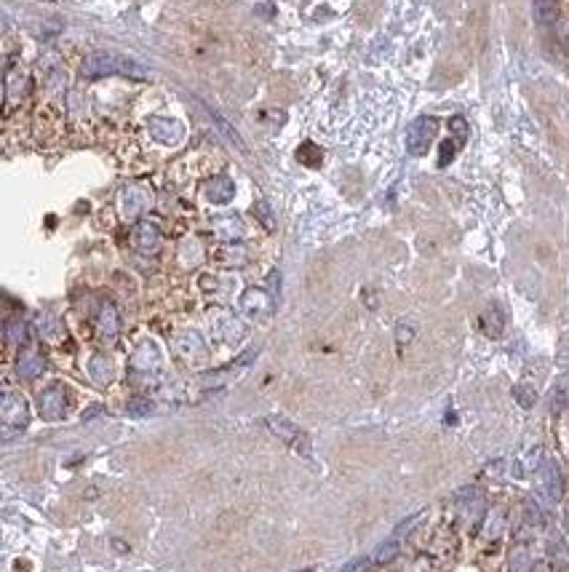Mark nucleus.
<instances>
[{
	"instance_id": "f257e3e1",
	"label": "nucleus",
	"mask_w": 569,
	"mask_h": 572,
	"mask_svg": "<svg viewBox=\"0 0 569 572\" xmlns=\"http://www.w3.org/2000/svg\"><path fill=\"white\" fill-rule=\"evenodd\" d=\"M83 75L86 78H104V75H128V78H137V80H148L150 70L137 62V59H128L121 56L115 51H97V54H89L83 59Z\"/></svg>"
},
{
	"instance_id": "f03ea898",
	"label": "nucleus",
	"mask_w": 569,
	"mask_h": 572,
	"mask_svg": "<svg viewBox=\"0 0 569 572\" xmlns=\"http://www.w3.org/2000/svg\"><path fill=\"white\" fill-rule=\"evenodd\" d=\"M152 203V193L145 185H128L121 193V214L124 220H139Z\"/></svg>"
},
{
	"instance_id": "7ed1b4c3",
	"label": "nucleus",
	"mask_w": 569,
	"mask_h": 572,
	"mask_svg": "<svg viewBox=\"0 0 569 572\" xmlns=\"http://www.w3.org/2000/svg\"><path fill=\"white\" fill-rule=\"evenodd\" d=\"M436 121L433 118H428V115H422V118H417L415 124L409 126V131H406V150L412 152V155H422L425 150L430 148V142H433V137H436Z\"/></svg>"
},
{
	"instance_id": "20e7f679",
	"label": "nucleus",
	"mask_w": 569,
	"mask_h": 572,
	"mask_svg": "<svg viewBox=\"0 0 569 572\" xmlns=\"http://www.w3.org/2000/svg\"><path fill=\"white\" fill-rule=\"evenodd\" d=\"M38 409H40V417L43 420H62L65 412H67V398H65V391L62 385H49L40 396H38Z\"/></svg>"
},
{
	"instance_id": "39448f33",
	"label": "nucleus",
	"mask_w": 569,
	"mask_h": 572,
	"mask_svg": "<svg viewBox=\"0 0 569 572\" xmlns=\"http://www.w3.org/2000/svg\"><path fill=\"white\" fill-rule=\"evenodd\" d=\"M0 417H3L5 428H25L30 420L27 401L19 393H5L0 401Z\"/></svg>"
},
{
	"instance_id": "423d86ee",
	"label": "nucleus",
	"mask_w": 569,
	"mask_h": 572,
	"mask_svg": "<svg viewBox=\"0 0 569 572\" xmlns=\"http://www.w3.org/2000/svg\"><path fill=\"white\" fill-rule=\"evenodd\" d=\"M131 244H134V249L142 251V254H155L158 247H161V230L150 222L137 225L134 233H131Z\"/></svg>"
},
{
	"instance_id": "0eeeda50",
	"label": "nucleus",
	"mask_w": 569,
	"mask_h": 572,
	"mask_svg": "<svg viewBox=\"0 0 569 572\" xmlns=\"http://www.w3.org/2000/svg\"><path fill=\"white\" fill-rule=\"evenodd\" d=\"M241 310L246 313L248 319H259V316H268L272 310V299L268 292L262 289H248L241 297Z\"/></svg>"
},
{
	"instance_id": "6e6552de",
	"label": "nucleus",
	"mask_w": 569,
	"mask_h": 572,
	"mask_svg": "<svg viewBox=\"0 0 569 572\" xmlns=\"http://www.w3.org/2000/svg\"><path fill=\"white\" fill-rule=\"evenodd\" d=\"M150 134L163 142V145H176L182 139V124L179 121H172V118H150Z\"/></svg>"
},
{
	"instance_id": "1a4fd4ad",
	"label": "nucleus",
	"mask_w": 569,
	"mask_h": 572,
	"mask_svg": "<svg viewBox=\"0 0 569 572\" xmlns=\"http://www.w3.org/2000/svg\"><path fill=\"white\" fill-rule=\"evenodd\" d=\"M174 350L185 358V361H198V358H206V345L200 340V334L196 332H185L174 340Z\"/></svg>"
},
{
	"instance_id": "9d476101",
	"label": "nucleus",
	"mask_w": 569,
	"mask_h": 572,
	"mask_svg": "<svg viewBox=\"0 0 569 572\" xmlns=\"http://www.w3.org/2000/svg\"><path fill=\"white\" fill-rule=\"evenodd\" d=\"M233 196H235L233 179H227V176H214V179H209V185H206V198L211 201V203H227Z\"/></svg>"
},
{
	"instance_id": "9b49d317",
	"label": "nucleus",
	"mask_w": 569,
	"mask_h": 572,
	"mask_svg": "<svg viewBox=\"0 0 569 572\" xmlns=\"http://www.w3.org/2000/svg\"><path fill=\"white\" fill-rule=\"evenodd\" d=\"M97 326H100V334L104 340H115V334H118V329H121V321H118V310H115L113 302H104V305H102Z\"/></svg>"
},
{
	"instance_id": "f8f14e48",
	"label": "nucleus",
	"mask_w": 569,
	"mask_h": 572,
	"mask_svg": "<svg viewBox=\"0 0 569 572\" xmlns=\"http://www.w3.org/2000/svg\"><path fill=\"white\" fill-rule=\"evenodd\" d=\"M131 364H134V369H145V372L155 369V367L161 364L158 348H155L152 343H142L139 348L134 350V356H131Z\"/></svg>"
},
{
	"instance_id": "ddd939ff",
	"label": "nucleus",
	"mask_w": 569,
	"mask_h": 572,
	"mask_svg": "<svg viewBox=\"0 0 569 572\" xmlns=\"http://www.w3.org/2000/svg\"><path fill=\"white\" fill-rule=\"evenodd\" d=\"M43 369H46L43 356H38V353H32V350L19 356V364H16V372H19V377H25V380H35L38 374H43Z\"/></svg>"
},
{
	"instance_id": "4468645a",
	"label": "nucleus",
	"mask_w": 569,
	"mask_h": 572,
	"mask_svg": "<svg viewBox=\"0 0 569 572\" xmlns=\"http://www.w3.org/2000/svg\"><path fill=\"white\" fill-rule=\"evenodd\" d=\"M543 481H545V492L550 500H559L561 498V471L556 466V460H545V468H543Z\"/></svg>"
},
{
	"instance_id": "2eb2a0df",
	"label": "nucleus",
	"mask_w": 569,
	"mask_h": 572,
	"mask_svg": "<svg viewBox=\"0 0 569 572\" xmlns=\"http://www.w3.org/2000/svg\"><path fill=\"white\" fill-rule=\"evenodd\" d=\"M209 115L214 118V124H217V128H220V134H222V137L227 139V142H230V145H235V148L241 150V152H246V142L241 139V134L233 128V124L224 118L222 113H217L214 107H209Z\"/></svg>"
},
{
	"instance_id": "dca6fc26",
	"label": "nucleus",
	"mask_w": 569,
	"mask_h": 572,
	"mask_svg": "<svg viewBox=\"0 0 569 572\" xmlns=\"http://www.w3.org/2000/svg\"><path fill=\"white\" fill-rule=\"evenodd\" d=\"M502 326H505V316L500 310V305H489L481 316V329L489 334V337H500L502 334Z\"/></svg>"
},
{
	"instance_id": "f3484780",
	"label": "nucleus",
	"mask_w": 569,
	"mask_h": 572,
	"mask_svg": "<svg viewBox=\"0 0 569 572\" xmlns=\"http://www.w3.org/2000/svg\"><path fill=\"white\" fill-rule=\"evenodd\" d=\"M268 425H270L272 433H278V436H281L283 442H289V444H297V439H302V433L297 431V425H292L289 420H283V417H270Z\"/></svg>"
},
{
	"instance_id": "a211bd4d",
	"label": "nucleus",
	"mask_w": 569,
	"mask_h": 572,
	"mask_svg": "<svg viewBox=\"0 0 569 572\" xmlns=\"http://www.w3.org/2000/svg\"><path fill=\"white\" fill-rule=\"evenodd\" d=\"M89 374L94 377V382L107 385V382H110V377H113V367H110V361H107L104 356H94V358H91V364H89Z\"/></svg>"
},
{
	"instance_id": "6ab92c4d",
	"label": "nucleus",
	"mask_w": 569,
	"mask_h": 572,
	"mask_svg": "<svg viewBox=\"0 0 569 572\" xmlns=\"http://www.w3.org/2000/svg\"><path fill=\"white\" fill-rule=\"evenodd\" d=\"M535 22L537 25H553L556 22V16H559V8H556V3H550V0H535Z\"/></svg>"
},
{
	"instance_id": "aec40b11",
	"label": "nucleus",
	"mask_w": 569,
	"mask_h": 572,
	"mask_svg": "<svg viewBox=\"0 0 569 572\" xmlns=\"http://www.w3.org/2000/svg\"><path fill=\"white\" fill-rule=\"evenodd\" d=\"M214 230H217V236H220V238H238V236L244 233V227H241V222H238L235 217L217 220V222H214Z\"/></svg>"
},
{
	"instance_id": "412c9836",
	"label": "nucleus",
	"mask_w": 569,
	"mask_h": 572,
	"mask_svg": "<svg viewBox=\"0 0 569 572\" xmlns=\"http://www.w3.org/2000/svg\"><path fill=\"white\" fill-rule=\"evenodd\" d=\"M150 412H152V401H150V398H131L128 407H126V415L134 417V420L148 417Z\"/></svg>"
},
{
	"instance_id": "4be33fe9",
	"label": "nucleus",
	"mask_w": 569,
	"mask_h": 572,
	"mask_svg": "<svg viewBox=\"0 0 569 572\" xmlns=\"http://www.w3.org/2000/svg\"><path fill=\"white\" fill-rule=\"evenodd\" d=\"M5 337H8V343H25L27 323L22 319H11V321L5 323Z\"/></svg>"
},
{
	"instance_id": "5701e85b",
	"label": "nucleus",
	"mask_w": 569,
	"mask_h": 572,
	"mask_svg": "<svg viewBox=\"0 0 569 572\" xmlns=\"http://www.w3.org/2000/svg\"><path fill=\"white\" fill-rule=\"evenodd\" d=\"M513 396H516V401H519L524 409H532L537 404V391L532 385H516L513 388Z\"/></svg>"
},
{
	"instance_id": "b1692460",
	"label": "nucleus",
	"mask_w": 569,
	"mask_h": 572,
	"mask_svg": "<svg viewBox=\"0 0 569 572\" xmlns=\"http://www.w3.org/2000/svg\"><path fill=\"white\" fill-rule=\"evenodd\" d=\"M398 553V540L393 538V540H388V543H382V546L374 551V556H371V562H377V564H385V562H391L393 556Z\"/></svg>"
},
{
	"instance_id": "393cba45",
	"label": "nucleus",
	"mask_w": 569,
	"mask_h": 572,
	"mask_svg": "<svg viewBox=\"0 0 569 572\" xmlns=\"http://www.w3.org/2000/svg\"><path fill=\"white\" fill-rule=\"evenodd\" d=\"M254 214L265 222L268 230H272V217H270V206H268V203H257V206H254Z\"/></svg>"
},
{
	"instance_id": "a878e982",
	"label": "nucleus",
	"mask_w": 569,
	"mask_h": 572,
	"mask_svg": "<svg viewBox=\"0 0 569 572\" xmlns=\"http://www.w3.org/2000/svg\"><path fill=\"white\" fill-rule=\"evenodd\" d=\"M40 329H43V334H46V337H59V334H62L59 323L54 321V319H49V316H46V319H40Z\"/></svg>"
},
{
	"instance_id": "bb28decb",
	"label": "nucleus",
	"mask_w": 569,
	"mask_h": 572,
	"mask_svg": "<svg viewBox=\"0 0 569 572\" xmlns=\"http://www.w3.org/2000/svg\"><path fill=\"white\" fill-rule=\"evenodd\" d=\"M452 155H454V145H452V142H444V145H441V158H439V163L446 166V163L452 161Z\"/></svg>"
},
{
	"instance_id": "cd10ccee",
	"label": "nucleus",
	"mask_w": 569,
	"mask_h": 572,
	"mask_svg": "<svg viewBox=\"0 0 569 572\" xmlns=\"http://www.w3.org/2000/svg\"><path fill=\"white\" fill-rule=\"evenodd\" d=\"M452 131H454L457 137L465 139V121H463V118H454V121H452Z\"/></svg>"
},
{
	"instance_id": "c85d7f7f",
	"label": "nucleus",
	"mask_w": 569,
	"mask_h": 572,
	"mask_svg": "<svg viewBox=\"0 0 569 572\" xmlns=\"http://www.w3.org/2000/svg\"><path fill=\"white\" fill-rule=\"evenodd\" d=\"M102 412H104L102 407H91V409H86V412H83V420H91V417H97V415H102Z\"/></svg>"
},
{
	"instance_id": "c756f323",
	"label": "nucleus",
	"mask_w": 569,
	"mask_h": 572,
	"mask_svg": "<svg viewBox=\"0 0 569 572\" xmlns=\"http://www.w3.org/2000/svg\"><path fill=\"white\" fill-rule=\"evenodd\" d=\"M302 572H313V570H302Z\"/></svg>"
}]
</instances>
